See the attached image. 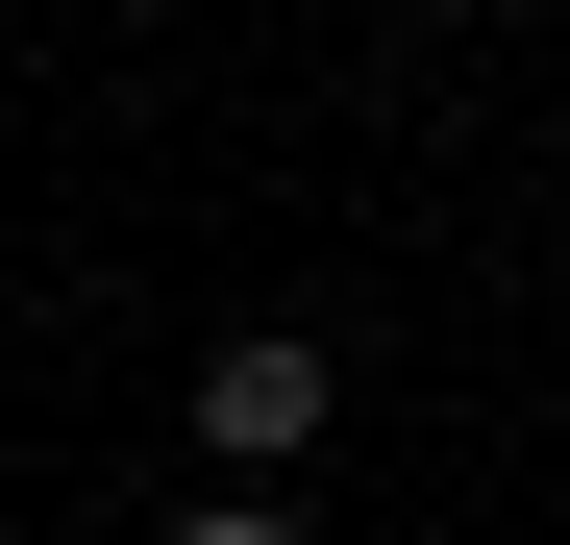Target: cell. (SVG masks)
I'll return each mask as SVG.
<instances>
[{
  "label": "cell",
  "instance_id": "obj_1",
  "mask_svg": "<svg viewBox=\"0 0 570 545\" xmlns=\"http://www.w3.org/2000/svg\"><path fill=\"white\" fill-rule=\"evenodd\" d=\"M323 422H347V373H323L298 323H224V347H199V472H224V496H273Z\"/></svg>",
  "mask_w": 570,
  "mask_h": 545
},
{
  "label": "cell",
  "instance_id": "obj_2",
  "mask_svg": "<svg viewBox=\"0 0 570 545\" xmlns=\"http://www.w3.org/2000/svg\"><path fill=\"white\" fill-rule=\"evenodd\" d=\"M149 545H323V521H298V496H174Z\"/></svg>",
  "mask_w": 570,
  "mask_h": 545
}]
</instances>
